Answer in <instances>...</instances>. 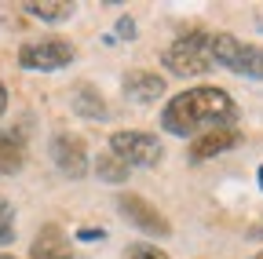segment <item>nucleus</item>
<instances>
[{"label":"nucleus","instance_id":"nucleus-1","mask_svg":"<svg viewBox=\"0 0 263 259\" xmlns=\"http://www.w3.org/2000/svg\"><path fill=\"white\" fill-rule=\"evenodd\" d=\"M234 121H238V103L230 99V91H223L216 84L186 88V91L172 95L161 110V128L179 139L212 132V128H234Z\"/></svg>","mask_w":263,"mask_h":259},{"label":"nucleus","instance_id":"nucleus-2","mask_svg":"<svg viewBox=\"0 0 263 259\" xmlns=\"http://www.w3.org/2000/svg\"><path fill=\"white\" fill-rule=\"evenodd\" d=\"M161 62L176 77H201V73L216 70V62H212V33H205V29H190V33L176 37L168 48H164Z\"/></svg>","mask_w":263,"mask_h":259},{"label":"nucleus","instance_id":"nucleus-3","mask_svg":"<svg viewBox=\"0 0 263 259\" xmlns=\"http://www.w3.org/2000/svg\"><path fill=\"white\" fill-rule=\"evenodd\" d=\"M212 62H219L223 70L238 73V77L263 81V48L241 44L230 33H212Z\"/></svg>","mask_w":263,"mask_h":259},{"label":"nucleus","instance_id":"nucleus-4","mask_svg":"<svg viewBox=\"0 0 263 259\" xmlns=\"http://www.w3.org/2000/svg\"><path fill=\"white\" fill-rule=\"evenodd\" d=\"M77 58V48L62 37H48V41H29L18 48V66L22 70H37V73H55L66 70Z\"/></svg>","mask_w":263,"mask_h":259},{"label":"nucleus","instance_id":"nucleus-5","mask_svg":"<svg viewBox=\"0 0 263 259\" xmlns=\"http://www.w3.org/2000/svg\"><path fill=\"white\" fill-rule=\"evenodd\" d=\"M110 153L121 157L128 168H154V165H161L164 146L154 132H114L110 135Z\"/></svg>","mask_w":263,"mask_h":259},{"label":"nucleus","instance_id":"nucleus-6","mask_svg":"<svg viewBox=\"0 0 263 259\" xmlns=\"http://www.w3.org/2000/svg\"><path fill=\"white\" fill-rule=\"evenodd\" d=\"M117 208H121V215H124L132 226H139V230L150 234V237H168V234H172V223L164 219L146 197H139V193H121V197H117Z\"/></svg>","mask_w":263,"mask_h":259},{"label":"nucleus","instance_id":"nucleus-7","mask_svg":"<svg viewBox=\"0 0 263 259\" xmlns=\"http://www.w3.org/2000/svg\"><path fill=\"white\" fill-rule=\"evenodd\" d=\"M48 150H51V161H55V168L62 175H70V179H84L88 175V146H84L81 135L59 132Z\"/></svg>","mask_w":263,"mask_h":259},{"label":"nucleus","instance_id":"nucleus-8","mask_svg":"<svg viewBox=\"0 0 263 259\" xmlns=\"http://www.w3.org/2000/svg\"><path fill=\"white\" fill-rule=\"evenodd\" d=\"M121 88H124V99L139 103V106H150V103H157L164 95L168 84H164V77L154 73V70H132V73H124Z\"/></svg>","mask_w":263,"mask_h":259},{"label":"nucleus","instance_id":"nucleus-9","mask_svg":"<svg viewBox=\"0 0 263 259\" xmlns=\"http://www.w3.org/2000/svg\"><path fill=\"white\" fill-rule=\"evenodd\" d=\"M234 146H241V132H238V128H212V132L194 135L190 161H209V157L227 153V150H234Z\"/></svg>","mask_w":263,"mask_h":259},{"label":"nucleus","instance_id":"nucleus-10","mask_svg":"<svg viewBox=\"0 0 263 259\" xmlns=\"http://www.w3.org/2000/svg\"><path fill=\"white\" fill-rule=\"evenodd\" d=\"M29 259H73V248H70V237H66L59 226H44L37 234V241L29 245Z\"/></svg>","mask_w":263,"mask_h":259},{"label":"nucleus","instance_id":"nucleus-11","mask_svg":"<svg viewBox=\"0 0 263 259\" xmlns=\"http://www.w3.org/2000/svg\"><path fill=\"white\" fill-rule=\"evenodd\" d=\"M70 106L81 113V117H88V121H103L110 110H106V99L99 95L91 84H73L70 88Z\"/></svg>","mask_w":263,"mask_h":259},{"label":"nucleus","instance_id":"nucleus-12","mask_svg":"<svg viewBox=\"0 0 263 259\" xmlns=\"http://www.w3.org/2000/svg\"><path fill=\"white\" fill-rule=\"evenodd\" d=\"M26 165V146L18 135L4 132L0 135V175H15L18 168Z\"/></svg>","mask_w":263,"mask_h":259},{"label":"nucleus","instance_id":"nucleus-13","mask_svg":"<svg viewBox=\"0 0 263 259\" xmlns=\"http://www.w3.org/2000/svg\"><path fill=\"white\" fill-rule=\"evenodd\" d=\"M33 18L41 22H66L73 15V4H66V0H29V4H22Z\"/></svg>","mask_w":263,"mask_h":259},{"label":"nucleus","instance_id":"nucleus-14","mask_svg":"<svg viewBox=\"0 0 263 259\" xmlns=\"http://www.w3.org/2000/svg\"><path fill=\"white\" fill-rule=\"evenodd\" d=\"M95 172H99V179H103V183H128V165H124V161L121 157H114L110 150L106 153H99L95 157Z\"/></svg>","mask_w":263,"mask_h":259},{"label":"nucleus","instance_id":"nucleus-15","mask_svg":"<svg viewBox=\"0 0 263 259\" xmlns=\"http://www.w3.org/2000/svg\"><path fill=\"white\" fill-rule=\"evenodd\" d=\"M11 241H15V212L0 197V245H11Z\"/></svg>","mask_w":263,"mask_h":259},{"label":"nucleus","instance_id":"nucleus-16","mask_svg":"<svg viewBox=\"0 0 263 259\" xmlns=\"http://www.w3.org/2000/svg\"><path fill=\"white\" fill-rule=\"evenodd\" d=\"M124 259H168V252H161L154 245H136V248H128Z\"/></svg>","mask_w":263,"mask_h":259},{"label":"nucleus","instance_id":"nucleus-17","mask_svg":"<svg viewBox=\"0 0 263 259\" xmlns=\"http://www.w3.org/2000/svg\"><path fill=\"white\" fill-rule=\"evenodd\" d=\"M117 33H121V41H132V37H136V22H132V18H121V22H117Z\"/></svg>","mask_w":263,"mask_h":259},{"label":"nucleus","instance_id":"nucleus-18","mask_svg":"<svg viewBox=\"0 0 263 259\" xmlns=\"http://www.w3.org/2000/svg\"><path fill=\"white\" fill-rule=\"evenodd\" d=\"M106 230H91V226H84V230H77V241H103Z\"/></svg>","mask_w":263,"mask_h":259},{"label":"nucleus","instance_id":"nucleus-19","mask_svg":"<svg viewBox=\"0 0 263 259\" xmlns=\"http://www.w3.org/2000/svg\"><path fill=\"white\" fill-rule=\"evenodd\" d=\"M4 110H8V88H4V81H0V117H4Z\"/></svg>","mask_w":263,"mask_h":259},{"label":"nucleus","instance_id":"nucleus-20","mask_svg":"<svg viewBox=\"0 0 263 259\" xmlns=\"http://www.w3.org/2000/svg\"><path fill=\"white\" fill-rule=\"evenodd\" d=\"M249 234H252V237H263V223H259V226H252Z\"/></svg>","mask_w":263,"mask_h":259},{"label":"nucleus","instance_id":"nucleus-21","mask_svg":"<svg viewBox=\"0 0 263 259\" xmlns=\"http://www.w3.org/2000/svg\"><path fill=\"white\" fill-rule=\"evenodd\" d=\"M259 190H263V165H259Z\"/></svg>","mask_w":263,"mask_h":259},{"label":"nucleus","instance_id":"nucleus-22","mask_svg":"<svg viewBox=\"0 0 263 259\" xmlns=\"http://www.w3.org/2000/svg\"><path fill=\"white\" fill-rule=\"evenodd\" d=\"M256 26H259V29H263V15H259V18H256Z\"/></svg>","mask_w":263,"mask_h":259},{"label":"nucleus","instance_id":"nucleus-23","mask_svg":"<svg viewBox=\"0 0 263 259\" xmlns=\"http://www.w3.org/2000/svg\"><path fill=\"white\" fill-rule=\"evenodd\" d=\"M252 259H263V248H259V252H256V255H252Z\"/></svg>","mask_w":263,"mask_h":259},{"label":"nucleus","instance_id":"nucleus-24","mask_svg":"<svg viewBox=\"0 0 263 259\" xmlns=\"http://www.w3.org/2000/svg\"><path fill=\"white\" fill-rule=\"evenodd\" d=\"M0 259H15V255H0Z\"/></svg>","mask_w":263,"mask_h":259}]
</instances>
